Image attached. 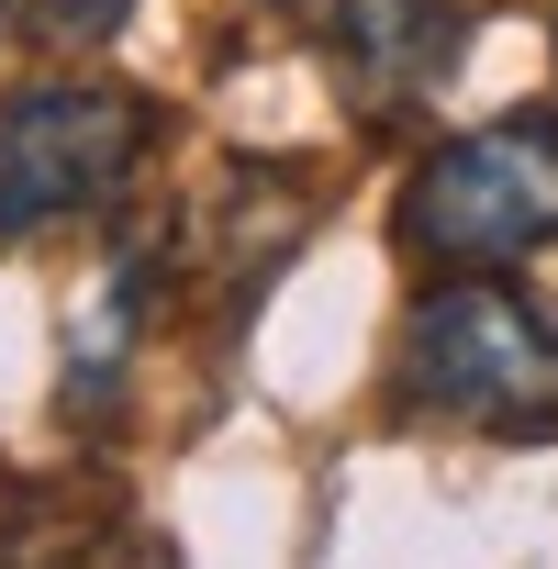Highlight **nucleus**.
Listing matches in <instances>:
<instances>
[{
    "instance_id": "1",
    "label": "nucleus",
    "mask_w": 558,
    "mask_h": 569,
    "mask_svg": "<svg viewBox=\"0 0 558 569\" xmlns=\"http://www.w3.org/2000/svg\"><path fill=\"white\" fill-rule=\"evenodd\" d=\"M391 402L491 447L558 436V313L525 291V268H425L391 336Z\"/></svg>"
},
{
    "instance_id": "2",
    "label": "nucleus",
    "mask_w": 558,
    "mask_h": 569,
    "mask_svg": "<svg viewBox=\"0 0 558 569\" xmlns=\"http://www.w3.org/2000/svg\"><path fill=\"white\" fill-rule=\"evenodd\" d=\"M391 257L413 268L558 257V112H491L469 134H436L391 190Z\"/></svg>"
},
{
    "instance_id": "3",
    "label": "nucleus",
    "mask_w": 558,
    "mask_h": 569,
    "mask_svg": "<svg viewBox=\"0 0 558 569\" xmlns=\"http://www.w3.org/2000/svg\"><path fill=\"white\" fill-rule=\"evenodd\" d=\"M168 112L123 79H12L0 90V246H34L68 223H101L157 168Z\"/></svg>"
},
{
    "instance_id": "4",
    "label": "nucleus",
    "mask_w": 558,
    "mask_h": 569,
    "mask_svg": "<svg viewBox=\"0 0 558 569\" xmlns=\"http://www.w3.org/2000/svg\"><path fill=\"white\" fill-rule=\"evenodd\" d=\"M302 23H313V57L336 79V112L358 134H402L469 68L480 0H302Z\"/></svg>"
},
{
    "instance_id": "5",
    "label": "nucleus",
    "mask_w": 558,
    "mask_h": 569,
    "mask_svg": "<svg viewBox=\"0 0 558 569\" xmlns=\"http://www.w3.org/2000/svg\"><path fill=\"white\" fill-rule=\"evenodd\" d=\"M168 302H179V223H134V212H123V234H112L101 268H90V291H79L68 325H57V413H68V425L101 436V425L123 413V391H134V369H146Z\"/></svg>"
},
{
    "instance_id": "6",
    "label": "nucleus",
    "mask_w": 558,
    "mask_h": 569,
    "mask_svg": "<svg viewBox=\"0 0 558 569\" xmlns=\"http://www.w3.org/2000/svg\"><path fill=\"white\" fill-rule=\"evenodd\" d=\"M313 212H325V179H313L302 157H235L223 190H212V212L179 223V268H201L212 302H223V313H212L223 347H235L246 313L268 302V279L313 246Z\"/></svg>"
},
{
    "instance_id": "7",
    "label": "nucleus",
    "mask_w": 558,
    "mask_h": 569,
    "mask_svg": "<svg viewBox=\"0 0 558 569\" xmlns=\"http://www.w3.org/2000/svg\"><path fill=\"white\" fill-rule=\"evenodd\" d=\"M0 569H179L112 480H0Z\"/></svg>"
},
{
    "instance_id": "8",
    "label": "nucleus",
    "mask_w": 558,
    "mask_h": 569,
    "mask_svg": "<svg viewBox=\"0 0 558 569\" xmlns=\"http://www.w3.org/2000/svg\"><path fill=\"white\" fill-rule=\"evenodd\" d=\"M34 46H101L112 23H123V0H0Z\"/></svg>"
},
{
    "instance_id": "9",
    "label": "nucleus",
    "mask_w": 558,
    "mask_h": 569,
    "mask_svg": "<svg viewBox=\"0 0 558 569\" xmlns=\"http://www.w3.org/2000/svg\"><path fill=\"white\" fill-rule=\"evenodd\" d=\"M547 46H558V34H547Z\"/></svg>"
}]
</instances>
